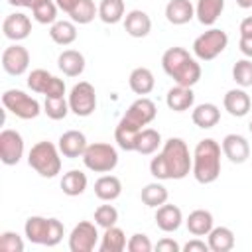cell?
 Masks as SVG:
<instances>
[{"instance_id": "obj_25", "label": "cell", "mask_w": 252, "mask_h": 252, "mask_svg": "<svg viewBox=\"0 0 252 252\" xmlns=\"http://www.w3.org/2000/svg\"><path fill=\"white\" fill-rule=\"evenodd\" d=\"M128 85H130L132 93H136L140 96H146L154 91L156 79H154V73L148 67H136V69H132V73L128 77Z\"/></svg>"}, {"instance_id": "obj_22", "label": "cell", "mask_w": 252, "mask_h": 252, "mask_svg": "<svg viewBox=\"0 0 252 252\" xmlns=\"http://www.w3.org/2000/svg\"><path fill=\"white\" fill-rule=\"evenodd\" d=\"M191 120L197 128H203V130H209L213 126L219 124L220 120V110L215 102H201L197 104L193 110H191Z\"/></svg>"}, {"instance_id": "obj_33", "label": "cell", "mask_w": 252, "mask_h": 252, "mask_svg": "<svg viewBox=\"0 0 252 252\" xmlns=\"http://www.w3.org/2000/svg\"><path fill=\"white\" fill-rule=\"evenodd\" d=\"M167 197H169V193H167L165 185L159 183V181H154V183L144 185V189H142V193H140L142 203H144L146 207H152V209H158V207H161L163 203H167Z\"/></svg>"}, {"instance_id": "obj_13", "label": "cell", "mask_w": 252, "mask_h": 252, "mask_svg": "<svg viewBox=\"0 0 252 252\" xmlns=\"http://www.w3.org/2000/svg\"><path fill=\"white\" fill-rule=\"evenodd\" d=\"M30 67V51L20 45V43H12L2 51V69L12 75V77H20L28 71Z\"/></svg>"}, {"instance_id": "obj_36", "label": "cell", "mask_w": 252, "mask_h": 252, "mask_svg": "<svg viewBox=\"0 0 252 252\" xmlns=\"http://www.w3.org/2000/svg\"><path fill=\"white\" fill-rule=\"evenodd\" d=\"M43 112H45L47 118H51V120H63V118L71 112L69 100H67L65 96H45Z\"/></svg>"}, {"instance_id": "obj_31", "label": "cell", "mask_w": 252, "mask_h": 252, "mask_svg": "<svg viewBox=\"0 0 252 252\" xmlns=\"http://www.w3.org/2000/svg\"><path fill=\"white\" fill-rule=\"evenodd\" d=\"M87 175L81 169H69L67 173H63L61 177V191L67 197H79L85 193L87 189Z\"/></svg>"}, {"instance_id": "obj_2", "label": "cell", "mask_w": 252, "mask_h": 252, "mask_svg": "<svg viewBox=\"0 0 252 252\" xmlns=\"http://www.w3.org/2000/svg\"><path fill=\"white\" fill-rule=\"evenodd\" d=\"M161 67L165 75L173 79L175 85H181V87H193L201 79V65L183 47L165 49L161 55Z\"/></svg>"}, {"instance_id": "obj_23", "label": "cell", "mask_w": 252, "mask_h": 252, "mask_svg": "<svg viewBox=\"0 0 252 252\" xmlns=\"http://www.w3.org/2000/svg\"><path fill=\"white\" fill-rule=\"evenodd\" d=\"M185 224H187V230L193 236H207L213 230V226H215V219H213L211 211H207V209H195V211L189 213Z\"/></svg>"}, {"instance_id": "obj_49", "label": "cell", "mask_w": 252, "mask_h": 252, "mask_svg": "<svg viewBox=\"0 0 252 252\" xmlns=\"http://www.w3.org/2000/svg\"><path fill=\"white\" fill-rule=\"evenodd\" d=\"M39 2H43V0H8L10 6H20V8H33Z\"/></svg>"}, {"instance_id": "obj_14", "label": "cell", "mask_w": 252, "mask_h": 252, "mask_svg": "<svg viewBox=\"0 0 252 252\" xmlns=\"http://www.w3.org/2000/svg\"><path fill=\"white\" fill-rule=\"evenodd\" d=\"M87 146H89L87 144V136L83 132H79V130H67L57 140V148H59L61 156H65L69 159L83 158Z\"/></svg>"}, {"instance_id": "obj_28", "label": "cell", "mask_w": 252, "mask_h": 252, "mask_svg": "<svg viewBox=\"0 0 252 252\" xmlns=\"http://www.w3.org/2000/svg\"><path fill=\"white\" fill-rule=\"evenodd\" d=\"M207 244L211 252H228L234 248V232L228 226H213L207 234Z\"/></svg>"}, {"instance_id": "obj_46", "label": "cell", "mask_w": 252, "mask_h": 252, "mask_svg": "<svg viewBox=\"0 0 252 252\" xmlns=\"http://www.w3.org/2000/svg\"><path fill=\"white\" fill-rule=\"evenodd\" d=\"M238 49L242 51V55H244V57L252 59V35H240Z\"/></svg>"}, {"instance_id": "obj_20", "label": "cell", "mask_w": 252, "mask_h": 252, "mask_svg": "<svg viewBox=\"0 0 252 252\" xmlns=\"http://www.w3.org/2000/svg\"><path fill=\"white\" fill-rule=\"evenodd\" d=\"M195 102V94H193V87H181V85H175L167 91L165 94V104L169 110L173 112H185L193 106Z\"/></svg>"}, {"instance_id": "obj_29", "label": "cell", "mask_w": 252, "mask_h": 252, "mask_svg": "<svg viewBox=\"0 0 252 252\" xmlns=\"http://www.w3.org/2000/svg\"><path fill=\"white\" fill-rule=\"evenodd\" d=\"M161 146H163L161 134H159L156 128H142V130L138 132L134 152H138V154H142V156H150V154L158 152V148H161Z\"/></svg>"}, {"instance_id": "obj_19", "label": "cell", "mask_w": 252, "mask_h": 252, "mask_svg": "<svg viewBox=\"0 0 252 252\" xmlns=\"http://www.w3.org/2000/svg\"><path fill=\"white\" fill-rule=\"evenodd\" d=\"M195 18V6L191 0H169L165 4V20L173 26L189 24Z\"/></svg>"}, {"instance_id": "obj_50", "label": "cell", "mask_w": 252, "mask_h": 252, "mask_svg": "<svg viewBox=\"0 0 252 252\" xmlns=\"http://www.w3.org/2000/svg\"><path fill=\"white\" fill-rule=\"evenodd\" d=\"M236 4L240 8H252V0H236Z\"/></svg>"}, {"instance_id": "obj_11", "label": "cell", "mask_w": 252, "mask_h": 252, "mask_svg": "<svg viewBox=\"0 0 252 252\" xmlns=\"http://www.w3.org/2000/svg\"><path fill=\"white\" fill-rule=\"evenodd\" d=\"M96 242H98L96 222H91V220L77 222L69 234V250L71 252H91V250H94Z\"/></svg>"}, {"instance_id": "obj_17", "label": "cell", "mask_w": 252, "mask_h": 252, "mask_svg": "<svg viewBox=\"0 0 252 252\" xmlns=\"http://www.w3.org/2000/svg\"><path fill=\"white\" fill-rule=\"evenodd\" d=\"M222 106L224 110L234 116V118H242L250 112V106H252V100H250V94L238 87V89H230L226 91V94L222 96Z\"/></svg>"}, {"instance_id": "obj_45", "label": "cell", "mask_w": 252, "mask_h": 252, "mask_svg": "<svg viewBox=\"0 0 252 252\" xmlns=\"http://www.w3.org/2000/svg\"><path fill=\"white\" fill-rule=\"evenodd\" d=\"M156 250H158V252H179L181 246H179L173 238H161V240H158Z\"/></svg>"}, {"instance_id": "obj_6", "label": "cell", "mask_w": 252, "mask_h": 252, "mask_svg": "<svg viewBox=\"0 0 252 252\" xmlns=\"http://www.w3.org/2000/svg\"><path fill=\"white\" fill-rule=\"evenodd\" d=\"M81 159L87 169L94 173H108L118 165V152L106 142H94L87 146Z\"/></svg>"}, {"instance_id": "obj_3", "label": "cell", "mask_w": 252, "mask_h": 252, "mask_svg": "<svg viewBox=\"0 0 252 252\" xmlns=\"http://www.w3.org/2000/svg\"><path fill=\"white\" fill-rule=\"evenodd\" d=\"M220 154H222V148L213 138L199 140V144L193 150V167H191V173L199 183L209 185V183L219 179Z\"/></svg>"}, {"instance_id": "obj_10", "label": "cell", "mask_w": 252, "mask_h": 252, "mask_svg": "<svg viewBox=\"0 0 252 252\" xmlns=\"http://www.w3.org/2000/svg\"><path fill=\"white\" fill-rule=\"evenodd\" d=\"M69 108L75 116L87 118L96 110V91L89 81H79L69 91Z\"/></svg>"}, {"instance_id": "obj_12", "label": "cell", "mask_w": 252, "mask_h": 252, "mask_svg": "<svg viewBox=\"0 0 252 252\" xmlns=\"http://www.w3.org/2000/svg\"><path fill=\"white\" fill-rule=\"evenodd\" d=\"M24 158V138L18 130L4 128L0 132V159L4 165H16Z\"/></svg>"}, {"instance_id": "obj_4", "label": "cell", "mask_w": 252, "mask_h": 252, "mask_svg": "<svg viewBox=\"0 0 252 252\" xmlns=\"http://www.w3.org/2000/svg\"><path fill=\"white\" fill-rule=\"evenodd\" d=\"M24 232L26 238L32 244H41V246H57L63 236H65V226L59 219L53 217H39L33 215L26 220L24 224Z\"/></svg>"}, {"instance_id": "obj_18", "label": "cell", "mask_w": 252, "mask_h": 252, "mask_svg": "<svg viewBox=\"0 0 252 252\" xmlns=\"http://www.w3.org/2000/svg\"><path fill=\"white\" fill-rule=\"evenodd\" d=\"M156 224L159 230L163 232H175L181 222H183V213L177 205H169V203H163L161 207L156 209Z\"/></svg>"}, {"instance_id": "obj_40", "label": "cell", "mask_w": 252, "mask_h": 252, "mask_svg": "<svg viewBox=\"0 0 252 252\" xmlns=\"http://www.w3.org/2000/svg\"><path fill=\"white\" fill-rule=\"evenodd\" d=\"M51 73L45 71V69H33L30 75H28V87L33 91V93H39V94H45V89L51 81Z\"/></svg>"}, {"instance_id": "obj_27", "label": "cell", "mask_w": 252, "mask_h": 252, "mask_svg": "<svg viewBox=\"0 0 252 252\" xmlns=\"http://www.w3.org/2000/svg\"><path fill=\"white\" fill-rule=\"evenodd\" d=\"M120 193H122V183L116 175H100L94 181V195L104 203L118 199Z\"/></svg>"}, {"instance_id": "obj_38", "label": "cell", "mask_w": 252, "mask_h": 252, "mask_svg": "<svg viewBox=\"0 0 252 252\" xmlns=\"http://www.w3.org/2000/svg\"><path fill=\"white\" fill-rule=\"evenodd\" d=\"M232 79L242 89L252 87V59H238L232 65Z\"/></svg>"}, {"instance_id": "obj_34", "label": "cell", "mask_w": 252, "mask_h": 252, "mask_svg": "<svg viewBox=\"0 0 252 252\" xmlns=\"http://www.w3.org/2000/svg\"><path fill=\"white\" fill-rule=\"evenodd\" d=\"M98 18L104 24H118L124 20V0H100Z\"/></svg>"}, {"instance_id": "obj_32", "label": "cell", "mask_w": 252, "mask_h": 252, "mask_svg": "<svg viewBox=\"0 0 252 252\" xmlns=\"http://www.w3.org/2000/svg\"><path fill=\"white\" fill-rule=\"evenodd\" d=\"M126 244H128V240H126L124 230L114 224L110 228H104L98 248H100V252H122V250H126Z\"/></svg>"}, {"instance_id": "obj_5", "label": "cell", "mask_w": 252, "mask_h": 252, "mask_svg": "<svg viewBox=\"0 0 252 252\" xmlns=\"http://www.w3.org/2000/svg\"><path fill=\"white\" fill-rule=\"evenodd\" d=\"M59 156H61V152L53 142L41 140V142L32 146V150L28 154V163L35 173L51 179L61 171V158Z\"/></svg>"}, {"instance_id": "obj_24", "label": "cell", "mask_w": 252, "mask_h": 252, "mask_svg": "<svg viewBox=\"0 0 252 252\" xmlns=\"http://www.w3.org/2000/svg\"><path fill=\"white\" fill-rule=\"evenodd\" d=\"M57 67L67 77H79L85 71V55L77 49H65L57 57Z\"/></svg>"}, {"instance_id": "obj_43", "label": "cell", "mask_w": 252, "mask_h": 252, "mask_svg": "<svg viewBox=\"0 0 252 252\" xmlns=\"http://www.w3.org/2000/svg\"><path fill=\"white\" fill-rule=\"evenodd\" d=\"M45 96H65V81L53 75L45 89Z\"/></svg>"}, {"instance_id": "obj_15", "label": "cell", "mask_w": 252, "mask_h": 252, "mask_svg": "<svg viewBox=\"0 0 252 252\" xmlns=\"http://www.w3.org/2000/svg\"><path fill=\"white\" fill-rule=\"evenodd\" d=\"M222 156L228 158L232 163H244L250 158V144L244 136L240 134H226L220 142Z\"/></svg>"}, {"instance_id": "obj_37", "label": "cell", "mask_w": 252, "mask_h": 252, "mask_svg": "<svg viewBox=\"0 0 252 252\" xmlns=\"http://www.w3.org/2000/svg\"><path fill=\"white\" fill-rule=\"evenodd\" d=\"M57 4L55 0H43L32 8V16L37 24H53L57 22Z\"/></svg>"}, {"instance_id": "obj_44", "label": "cell", "mask_w": 252, "mask_h": 252, "mask_svg": "<svg viewBox=\"0 0 252 252\" xmlns=\"http://www.w3.org/2000/svg\"><path fill=\"white\" fill-rule=\"evenodd\" d=\"M209 244L205 240H201V236H195L193 240H189L185 246H183V252H209Z\"/></svg>"}, {"instance_id": "obj_41", "label": "cell", "mask_w": 252, "mask_h": 252, "mask_svg": "<svg viewBox=\"0 0 252 252\" xmlns=\"http://www.w3.org/2000/svg\"><path fill=\"white\" fill-rule=\"evenodd\" d=\"M24 248H26V244L18 232L4 230L0 234V250L2 252H24Z\"/></svg>"}, {"instance_id": "obj_1", "label": "cell", "mask_w": 252, "mask_h": 252, "mask_svg": "<svg viewBox=\"0 0 252 252\" xmlns=\"http://www.w3.org/2000/svg\"><path fill=\"white\" fill-rule=\"evenodd\" d=\"M191 167H193V154H189V148L183 138L165 140L161 152L150 161V173L158 181L183 179L191 173Z\"/></svg>"}, {"instance_id": "obj_30", "label": "cell", "mask_w": 252, "mask_h": 252, "mask_svg": "<svg viewBox=\"0 0 252 252\" xmlns=\"http://www.w3.org/2000/svg\"><path fill=\"white\" fill-rule=\"evenodd\" d=\"M49 37L57 45H71L77 39V26L69 20H57L49 28Z\"/></svg>"}, {"instance_id": "obj_47", "label": "cell", "mask_w": 252, "mask_h": 252, "mask_svg": "<svg viewBox=\"0 0 252 252\" xmlns=\"http://www.w3.org/2000/svg\"><path fill=\"white\" fill-rule=\"evenodd\" d=\"M238 32H240V35H252V16H248L240 22Z\"/></svg>"}, {"instance_id": "obj_39", "label": "cell", "mask_w": 252, "mask_h": 252, "mask_svg": "<svg viewBox=\"0 0 252 252\" xmlns=\"http://www.w3.org/2000/svg\"><path fill=\"white\" fill-rule=\"evenodd\" d=\"M94 222L100 228H110L118 222V211L114 205H100L94 209Z\"/></svg>"}, {"instance_id": "obj_26", "label": "cell", "mask_w": 252, "mask_h": 252, "mask_svg": "<svg viewBox=\"0 0 252 252\" xmlns=\"http://www.w3.org/2000/svg\"><path fill=\"white\" fill-rule=\"evenodd\" d=\"M224 10V0H197L195 4V18L203 26H213Z\"/></svg>"}, {"instance_id": "obj_7", "label": "cell", "mask_w": 252, "mask_h": 252, "mask_svg": "<svg viewBox=\"0 0 252 252\" xmlns=\"http://www.w3.org/2000/svg\"><path fill=\"white\" fill-rule=\"evenodd\" d=\"M228 45V35L224 30L219 28H211L207 32H203L201 35L195 37L193 41V55L199 61H213L215 57H219Z\"/></svg>"}, {"instance_id": "obj_8", "label": "cell", "mask_w": 252, "mask_h": 252, "mask_svg": "<svg viewBox=\"0 0 252 252\" xmlns=\"http://www.w3.org/2000/svg\"><path fill=\"white\" fill-rule=\"evenodd\" d=\"M2 104L8 112H12L14 116L22 118V120H32L41 112V106L37 102V98L30 96L28 93L20 91V89H8L2 93Z\"/></svg>"}, {"instance_id": "obj_42", "label": "cell", "mask_w": 252, "mask_h": 252, "mask_svg": "<svg viewBox=\"0 0 252 252\" xmlns=\"http://www.w3.org/2000/svg\"><path fill=\"white\" fill-rule=\"evenodd\" d=\"M152 240L144 234V232H136L128 238V244H126V250L128 252H152Z\"/></svg>"}, {"instance_id": "obj_21", "label": "cell", "mask_w": 252, "mask_h": 252, "mask_svg": "<svg viewBox=\"0 0 252 252\" xmlns=\"http://www.w3.org/2000/svg\"><path fill=\"white\" fill-rule=\"evenodd\" d=\"M124 30L130 37H146L152 32V20L144 10H130L124 16Z\"/></svg>"}, {"instance_id": "obj_35", "label": "cell", "mask_w": 252, "mask_h": 252, "mask_svg": "<svg viewBox=\"0 0 252 252\" xmlns=\"http://www.w3.org/2000/svg\"><path fill=\"white\" fill-rule=\"evenodd\" d=\"M96 16H98V6L94 4V0H79L77 6H75V8L71 10V14H69L71 22L81 24V26L91 24Z\"/></svg>"}, {"instance_id": "obj_9", "label": "cell", "mask_w": 252, "mask_h": 252, "mask_svg": "<svg viewBox=\"0 0 252 252\" xmlns=\"http://www.w3.org/2000/svg\"><path fill=\"white\" fill-rule=\"evenodd\" d=\"M158 114V108H156V102L150 100L148 96H140L136 98L124 112V116L120 118L118 124L134 130V132H140L144 126H148Z\"/></svg>"}, {"instance_id": "obj_16", "label": "cell", "mask_w": 252, "mask_h": 252, "mask_svg": "<svg viewBox=\"0 0 252 252\" xmlns=\"http://www.w3.org/2000/svg\"><path fill=\"white\" fill-rule=\"evenodd\" d=\"M2 32L12 41H22L32 33V20L24 12L8 14L2 22Z\"/></svg>"}, {"instance_id": "obj_51", "label": "cell", "mask_w": 252, "mask_h": 252, "mask_svg": "<svg viewBox=\"0 0 252 252\" xmlns=\"http://www.w3.org/2000/svg\"><path fill=\"white\" fill-rule=\"evenodd\" d=\"M248 128H250V134H252V122H250V124H248Z\"/></svg>"}, {"instance_id": "obj_48", "label": "cell", "mask_w": 252, "mask_h": 252, "mask_svg": "<svg viewBox=\"0 0 252 252\" xmlns=\"http://www.w3.org/2000/svg\"><path fill=\"white\" fill-rule=\"evenodd\" d=\"M77 2H79V0H55L57 8H59V10H63L65 14H71V10L77 6Z\"/></svg>"}]
</instances>
